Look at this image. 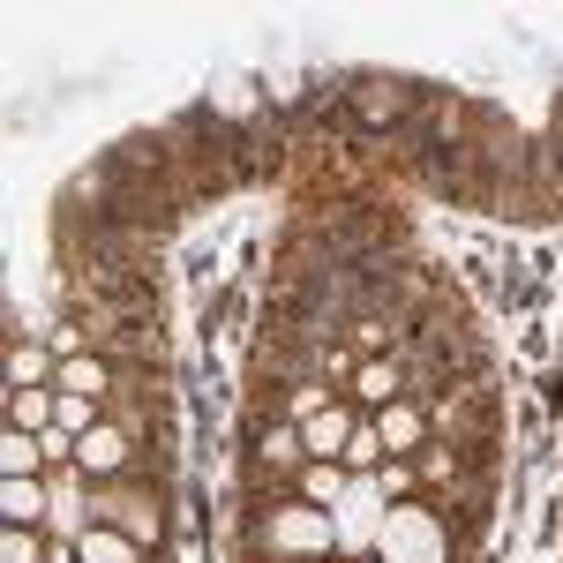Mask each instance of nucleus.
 Returning <instances> with one entry per match:
<instances>
[{
  "label": "nucleus",
  "mask_w": 563,
  "mask_h": 563,
  "mask_svg": "<svg viewBox=\"0 0 563 563\" xmlns=\"http://www.w3.org/2000/svg\"><path fill=\"white\" fill-rule=\"evenodd\" d=\"M376 459H384V435H376V429H353V443H346V459H339V466L361 474V466H376Z\"/></svg>",
  "instance_id": "4468645a"
},
{
  "label": "nucleus",
  "mask_w": 563,
  "mask_h": 563,
  "mask_svg": "<svg viewBox=\"0 0 563 563\" xmlns=\"http://www.w3.org/2000/svg\"><path fill=\"white\" fill-rule=\"evenodd\" d=\"M301 496H308V504H331V496H339V466H331V459H308Z\"/></svg>",
  "instance_id": "f8f14e48"
},
{
  "label": "nucleus",
  "mask_w": 563,
  "mask_h": 563,
  "mask_svg": "<svg viewBox=\"0 0 563 563\" xmlns=\"http://www.w3.org/2000/svg\"><path fill=\"white\" fill-rule=\"evenodd\" d=\"M0 511H8V526H31V519L45 511L38 481H0Z\"/></svg>",
  "instance_id": "1a4fd4ad"
},
{
  "label": "nucleus",
  "mask_w": 563,
  "mask_h": 563,
  "mask_svg": "<svg viewBox=\"0 0 563 563\" xmlns=\"http://www.w3.org/2000/svg\"><path fill=\"white\" fill-rule=\"evenodd\" d=\"M129 466V435L121 429H84V443H76V474H121Z\"/></svg>",
  "instance_id": "f03ea898"
},
{
  "label": "nucleus",
  "mask_w": 563,
  "mask_h": 563,
  "mask_svg": "<svg viewBox=\"0 0 563 563\" xmlns=\"http://www.w3.org/2000/svg\"><path fill=\"white\" fill-rule=\"evenodd\" d=\"M45 421H60V398H45V390H15L8 398V429H45Z\"/></svg>",
  "instance_id": "423d86ee"
},
{
  "label": "nucleus",
  "mask_w": 563,
  "mask_h": 563,
  "mask_svg": "<svg viewBox=\"0 0 563 563\" xmlns=\"http://www.w3.org/2000/svg\"><path fill=\"white\" fill-rule=\"evenodd\" d=\"M263 459H301V429H271L263 435Z\"/></svg>",
  "instance_id": "dca6fc26"
},
{
  "label": "nucleus",
  "mask_w": 563,
  "mask_h": 563,
  "mask_svg": "<svg viewBox=\"0 0 563 563\" xmlns=\"http://www.w3.org/2000/svg\"><path fill=\"white\" fill-rule=\"evenodd\" d=\"M0 466H8V481H31L45 466V443H31L23 429H8L0 435Z\"/></svg>",
  "instance_id": "0eeeda50"
},
{
  "label": "nucleus",
  "mask_w": 563,
  "mask_h": 563,
  "mask_svg": "<svg viewBox=\"0 0 563 563\" xmlns=\"http://www.w3.org/2000/svg\"><path fill=\"white\" fill-rule=\"evenodd\" d=\"M8 376H15V390H23L31 376H45V361H38V353H23V346H15V353H8Z\"/></svg>",
  "instance_id": "f3484780"
},
{
  "label": "nucleus",
  "mask_w": 563,
  "mask_h": 563,
  "mask_svg": "<svg viewBox=\"0 0 563 563\" xmlns=\"http://www.w3.org/2000/svg\"><path fill=\"white\" fill-rule=\"evenodd\" d=\"M60 429H98V421H90V398H76V390L60 398Z\"/></svg>",
  "instance_id": "a211bd4d"
},
{
  "label": "nucleus",
  "mask_w": 563,
  "mask_h": 563,
  "mask_svg": "<svg viewBox=\"0 0 563 563\" xmlns=\"http://www.w3.org/2000/svg\"><path fill=\"white\" fill-rule=\"evenodd\" d=\"M346 443H353V413H346V406H323V413L301 429L308 459H346Z\"/></svg>",
  "instance_id": "7ed1b4c3"
},
{
  "label": "nucleus",
  "mask_w": 563,
  "mask_h": 563,
  "mask_svg": "<svg viewBox=\"0 0 563 563\" xmlns=\"http://www.w3.org/2000/svg\"><path fill=\"white\" fill-rule=\"evenodd\" d=\"M376 435H384V451H421V413L413 406H390Z\"/></svg>",
  "instance_id": "9d476101"
},
{
  "label": "nucleus",
  "mask_w": 563,
  "mask_h": 563,
  "mask_svg": "<svg viewBox=\"0 0 563 563\" xmlns=\"http://www.w3.org/2000/svg\"><path fill=\"white\" fill-rule=\"evenodd\" d=\"M271 533H278V541H323V519H308V511H278Z\"/></svg>",
  "instance_id": "ddd939ff"
},
{
  "label": "nucleus",
  "mask_w": 563,
  "mask_h": 563,
  "mask_svg": "<svg viewBox=\"0 0 563 563\" xmlns=\"http://www.w3.org/2000/svg\"><path fill=\"white\" fill-rule=\"evenodd\" d=\"M398 390H406L398 361H361V368H353V398H361V406H390Z\"/></svg>",
  "instance_id": "39448f33"
},
{
  "label": "nucleus",
  "mask_w": 563,
  "mask_h": 563,
  "mask_svg": "<svg viewBox=\"0 0 563 563\" xmlns=\"http://www.w3.org/2000/svg\"><path fill=\"white\" fill-rule=\"evenodd\" d=\"M0 563H38V541H31L23 526H8V541H0Z\"/></svg>",
  "instance_id": "2eb2a0df"
},
{
  "label": "nucleus",
  "mask_w": 563,
  "mask_h": 563,
  "mask_svg": "<svg viewBox=\"0 0 563 563\" xmlns=\"http://www.w3.org/2000/svg\"><path fill=\"white\" fill-rule=\"evenodd\" d=\"M413 98H421L413 84H353V113H361L368 129H390V121H398Z\"/></svg>",
  "instance_id": "f257e3e1"
},
{
  "label": "nucleus",
  "mask_w": 563,
  "mask_h": 563,
  "mask_svg": "<svg viewBox=\"0 0 563 563\" xmlns=\"http://www.w3.org/2000/svg\"><path fill=\"white\" fill-rule=\"evenodd\" d=\"M76 563H143V549H135L129 533H84Z\"/></svg>",
  "instance_id": "6e6552de"
},
{
  "label": "nucleus",
  "mask_w": 563,
  "mask_h": 563,
  "mask_svg": "<svg viewBox=\"0 0 563 563\" xmlns=\"http://www.w3.org/2000/svg\"><path fill=\"white\" fill-rule=\"evenodd\" d=\"M384 496H413V466H390V474H384Z\"/></svg>",
  "instance_id": "6ab92c4d"
},
{
  "label": "nucleus",
  "mask_w": 563,
  "mask_h": 563,
  "mask_svg": "<svg viewBox=\"0 0 563 563\" xmlns=\"http://www.w3.org/2000/svg\"><path fill=\"white\" fill-rule=\"evenodd\" d=\"M60 384L76 390V398H106L113 390V361L106 353H76V361H60Z\"/></svg>",
  "instance_id": "20e7f679"
},
{
  "label": "nucleus",
  "mask_w": 563,
  "mask_h": 563,
  "mask_svg": "<svg viewBox=\"0 0 563 563\" xmlns=\"http://www.w3.org/2000/svg\"><path fill=\"white\" fill-rule=\"evenodd\" d=\"M106 511L129 526V541H158V511H151L143 496H129V504H106Z\"/></svg>",
  "instance_id": "9b49d317"
}]
</instances>
